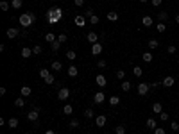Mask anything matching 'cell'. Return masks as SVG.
Instances as JSON below:
<instances>
[{"label": "cell", "mask_w": 179, "mask_h": 134, "mask_svg": "<svg viewBox=\"0 0 179 134\" xmlns=\"http://www.w3.org/2000/svg\"><path fill=\"white\" fill-rule=\"evenodd\" d=\"M61 16H63V11L59 7H52V9L47 11V20L50 23H57L59 20H61Z\"/></svg>", "instance_id": "cell-1"}, {"label": "cell", "mask_w": 179, "mask_h": 134, "mask_svg": "<svg viewBox=\"0 0 179 134\" xmlns=\"http://www.w3.org/2000/svg\"><path fill=\"white\" fill-rule=\"evenodd\" d=\"M34 23V20H32V15H31V11L29 13H23L22 16H20V25L23 27V29H27L29 25Z\"/></svg>", "instance_id": "cell-2"}, {"label": "cell", "mask_w": 179, "mask_h": 134, "mask_svg": "<svg viewBox=\"0 0 179 134\" xmlns=\"http://www.w3.org/2000/svg\"><path fill=\"white\" fill-rule=\"evenodd\" d=\"M149 90H150V86L147 82H138V95L140 97H145L149 93Z\"/></svg>", "instance_id": "cell-3"}, {"label": "cell", "mask_w": 179, "mask_h": 134, "mask_svg": "<svg viewBox=\"0 0 179 134\" xmlns=\"http://www.w3.org/2000/svg\"><path fill=\"white\" fill-rule=\"evenodd\" d=\"M68 97H70V90L68 88H61V90H59V93H57L59 100H68Z\"/></svg>", "instance_id": "cell-4"}, {"label": "cell", "mask_w": 179, "mask_h": 134, "mask_svg": "<svg viewBox=\"0 0 179 134\" xmlns=\"http://www.w3.org/2000/svg\"><path fill=\"white\" fill-rule=\"evenodd\" d=\"M27 118H29V122H36V120L39 118V109H38V107L27 113Z\"/></svg>", "instance_id": "cell-5"}, {"label": "cell", "mask_w": 179, "mask_h": 134, "mask_svg": "<svg viewBox=\"0 0 179 134\" xmlns=\"http://www.w3.org/2000/svg\"><path fill=\"white\" fill-rule=\"evenodd\" d=\"M176 84V80H174V77H165L163 80H161V86H165V88H172V86Z\"/></svg>", "instance_id": "cell-6"}, {"label": "cell", "mask_w": 179, "mask_h": 134, "mask_svg": "<svg viewBox=\"0 0 179 134\" xmlns=\"http://www.w3.org/2000/svg\"><path fill=\"white\" fill-rule=\"evenodd\" d=\"M104 100H106V95H104L102 91H97L95 97H93V102H95V104H102Z\"/></svg>", "instance_id": "cell-7"}, {"label": "cell", "mask_w": 179, "mask_h": 134, "mask_svg": "<svg viewBox=\"0 0 179 134\" xmlns=\"http://www.w3.org/2000/svg\"><path fill=\"white\" fill-rule=\"evenodd\" d=\"M91 54H93V56L102 54V45L100 43H93V45H91Z\"/></svg>", "instance_id": "cell-8"}, {"label": "cell", "mask_w": 179, "mask_h": 134, "mask_svg": "<svg viewBox=\"0 0 179 134\" xmlns=\"http://www.w3.org/2000/svg\"><path fill=\"white\" fill-rule=\"evenodd\" d=\"M86 39H88V41L93 45V43H98L97 39H98V36H97V32H88V36H86Z\"/></svg>", "instance_id": "cell-9"}, {"label": "cell", "mask_w": 179, "mask_h": 134, "mask_svg": "<svg viewBox=\"0 0 179 134\" xmlns=\"http://www.w3.org/2000/svg\"><path fill=\"white\" fill-rule=\"evenodd\" d=\"M152 111H154L156 115H161V113H163V105L160 102H154V104H152Z\"/></svg>", "instance_id": "cell-10"}, {"label": "cell", "mask_w": 179, "mask_h": 134, "mask_svg": "<svg viewBox=\"0 0 179 134\" xmlns=\"http://www.w3.org/2000/svg\"><path fill=\"white\" fill-rule=\"evenodd\" d=\"M74 22H75V25H77V27H84V25H86V18L79 15V16H75Z\"/></svg>", "instance_id": "cell-11"}, {"label": "cell", "mask_w": 179, "mask_h": 134, "mask_svg": "<svg viewBox=\"0 0 179 134\" xmlns=\"http://www.w3.org/2000/svg\"><path fill=\"white\" fill-rule=\"evenodd\" d=\"M106 18H108L109 22H116V20H118V13L116 11H109L108 15H106Z\"/></svg>", "instance_id": "cell-12"}, {"label": "cell", "mask_w": 179, "mask_h": 134, "mask_svg": "<svg viewBox=\"0 0 179 134\" xmlns=\"http://www.w3.org/2000/svg\"><path fill=\"white\" fill-rule=\"evenodd\" d=\"M32 56V48H27V46H23V48H22V57L23 59H29Z\"/></svg>", "instance_id": "cell-13"}, {"label": "cell", "mask_w": 179, "mask_h": 134, "mask_svg": "<svg viewBox=\"0 0 179 134\" xmlns=\"http://www.w3.org/2000/svg\"><path fill=\"white\" fill-rule=\"evenodd\" d=\"M95 82H97V86H100V88H104V86L108 84V82H106V77H104V75H97Z\"/></svg>", "instance_id": "cell-14"}, {"label": "cell", "mask_w": 179, "mask_h": 134, "mask_svg": "<svg viewBox=\"0 0 179 134\" xmlns=\"http://www.w3.org/2000/svg\"><path fill=\"white\" fill-rule=\"evenodd\" d=\"M158 20H160V22H167L168 20V13L167 11H160L158 13Z\"/></svg>", "instance_id": "cell-15"}, {"label": "cell", "mask_w": 179, "mask_h": 134, "mask_svg": "<svg viewBox=\"0 0 179 134\" xmlns=\"http://www.w3.org/2000/svg\"><path fill=\"white\" fill-rule=\"evenodd\" d=\"M152 23H154V22H152L150 16H143V18H142V25H143V27H150Z\"/></svg>", "instance_id": "cell-16"}, {"label": "cell", "mask_w": 179, "mask_h": 134, "mask_svg": "<svg viewBox=\"0 0 179 134\" xmlns=\"http://www.w3.org/2000/svg\"><path fill=\"white\" fill-rule=\"evenodd\" d=\"M152 57H154V56H152V52H143V54H142V59H143L145 63H150Z\"/></svg>", "instance_id": "cell-17"}, {"label": "cell", "mask_w": 179, "mask_h": 134, "mask_svg": "<svg viewBox=\"0 0 179 134\" xmlns=\"http://www.w3.org/2000/svg\"><path fill=\"white\" fill-rule=\"evenodd\" d=\"M77 73H79V70H77V66H68V75L70 77H77Z\"/></svg>", "instance_id": "cell-18"}, {"label": "cell", "mask_w": 179, "mask_h": 134, "mask_svg": "<svg viewBox=\"0 0 179 134\" xmlns=\"http://www.w3.org/2000/svg\"><path fill=\"white\" fill-rule=\"evenodd\" d=\"M23 5V0H11V7L13 9H20Z\"/></svg>", "instance_id": "cell-19"}, {"label": "cell", "mask_w": 179, "mask_h": 134, "mask_svg": "<svg viewBox=\"0 0 179 134\" xmlns=\"http://www.w3.org/2000/svg\"><path fill=\"white\" fill-rule=\"evenodd\" d=\"M7 125L11 127V129H16V127H18V118H15V116L9 118V120H7Z\"/></svg>", "instance_id": "cell-20"}, {"label": "cell", "mask_w": 179, "mask_h": 134, "mask_svg": "<svg viewBox=\"0 0 179 134\" xmlns=\"http://www.w3.org/2000/svg\"><path fill=\"white\" fill-rule=\"evenodd\" d=\"M18 36V29H15V27H11V29H7V38H16Z\"/></svg>", "instance_id": "cell-21"}, {"label": "cell", "mask_w": 179, "mask_h": 134, "mask_svg": "<svg viewBox=\"0 0 179 134\" xmlns=\"http://www.w3.org/2000/svg\"><path fill=\"white\" fill-rule=\"evenodd\" d=\"M106 125V116L104 115H98L97 116V127H104Z\"/></svg>", "instance_id": "cell-22"}, {"label": "cell", "mask_w": 179, "mask_h": 134, "mask_svg": "<svg viewBox=\"0 0 179 134\" xmlns=\"http://www.w3.org/2000/svg\"><path fill=\"white\" fill-rule=\"evenodd\" d=\"M20 93H22V97H29L31 93H32V90L29 88V86H23V88L20 90Z\"/></svg>", "instance_id": "cell-23"}, {"label": "cell", "mask_w": 179, "mask_h": 134, "mask_svg": "<svg viewBox=\"0 0 179 134\" xmlns=\"http://www.w3.org/2000/svg\"><path fill=\"white\" fill-rule=\"evenodd\" d=\"M63 113H65V115H66V116H70V115H72V113H74V107H72L70 104H66V105L63 107Z\"/></svg>", "instance_id": "cell-24"}, {"label": "cell", "mask_w": 179, "mask_h": 134, "mask_svg": "<svg viewBox=\"0 0 179 134\" xmlns=\"http://www.w3.org/2000/svg\"><path fill=\"white\" fill-rule=\"evenodd\" d=\"M158 46H160V41H158V39H149V48L150 50L158 48Z\"/></svg>", "instance_id": "cell-25"}, {"label": "cell", "mask_w": 179, "mask_h": 134, "mask_svg": "<svg viewBox=\"0 0 179 134\" xmlns=\"http://www.w3.org/2000/svg\"><path fill=\"white\" fill-rule=\"evenodd\" d=\"M147 127H149V129H152V131H154L156 127H158L156 120H154V118H149V120H147Z\"/></svg>", "instance_id": "cell-26"}, {"label": "cell", "mask_w": 179, "mask_h": 134, "mask_svg": "<svg viewBox=\"0 0 179 134\" xmlns=\"http://www.w3.org/2000/svg\"><path fill=\"white\" fill-rule=\"evenodd\" d=\"M156 31H158V32H165V31H167V23H165V22H160V23L156 25Z\"/></svg>", "instance_id": "cell-27"}, {"label": "cell", "mask_w": 179, "mask_h": 134, "mask_svg": "<svg viewBox=\"0 0 179 134\" xmlns=\"http://www.w3.org/2000/svg\"><path fill=\"white\" fill-rule=\"evenodd\" d=\"M52 70H54V72H61L63 70V64L59 63V61H54V63H52Z\"/></svg>", "instance_id": "cell-28"}, {"label": "cell", "mask_w": 179, "mask_h": 134, "mask_svg": "<svg viewBox=\"0 0 179 134\" xmlns=\"http://www.w3.org/2000/svg\"><path fill=\"white\" fill-rule=\"evenodd\" d=\"M49 75H50V70H47V68H43V70H39V77H41L43 80H45V79H47Z\"/></svg>", "instance_id": "cell-29"}, {"label": "cell", "mask_w": 179, "mask_h": 134, "mask_svg": "<svg viewBox=\"0 0 179 134\" xmlns=\"http://www.w3.org/2000/svg\"><path fill=\"white\" fill-rule=\"evenodd\" d=\"M59 46H61V43H59L57 39H56V41H52V43H50V48H52V52H57V50H59Z\"/></svg>", "instance_id": "cell-30"}, {"label": "cell", "mask_w": 179, "mask_h": 134, "mask_svg": "<svg viewBox=\"0 0 179 134\" xmlns=\"http://www.w3.org/2000/svg\"><path fill=\"white\" fill-rule=\"evenodd\" d=\"M15 105H16V107H23V105H25V100H23V97H18V98L15 100Z\"/></svg>", "instance_id": "cell-31"}, {"label": "cell", "mask_w": 179, "mask_h": 134, "mask_svg": "<svg viewBox=\"0 0 179 134\" xmlns=\"http://www.w3.org/2000/svg\"><path fill=\"white\" fill-rule=\"evenodd\" d=\"M132 73H134L136 77H142L143 75V70L140 68V66H134V68H132Z\"/></svg>", "instance_id": "cell-32"}, {"label": "cell", "mask_w": 179, "mask_h": 134, "mask_svg": "<svg viewBox=\"0 0 179 134\" xmlns=\"http://www.w3.org/2000/svg\"><path fill=\"white\" fill-rule=\"evenodd\" d=\"M109 104L111 105H118L120 104V97H109Z\"/></svg>", "instance_id": "cell-33"}, {"label": "cell", "mask_w": 179, "mask_h": 134, "mask_svg": "<svg viewBox=\"0 0 179 134\" xmlns=\"http://www.w3.org/2000/svg\"><path fill=\"white\" fill-rule=\"evenodd\" d=\"M66 57H68V59H70V61H74V59L77 57V54H75L74 50H68V52H66Z\"/></svg>", "instance_id": "cell-34"}, {"label": "cell", "mask_w": 179, "mask_h": 134, "mask_svg": "<svg viewBox=\"0 0 179 134\" xmlns=\"http://www.w3.org/2000/svg\"><path fill=\"white\" fill-rule=\"evenodd\" d=\"M115 132H116V134H125V127H124V125H116V127H115Z\"/></svg>", "instance_id": "cell-35"}, {"label": "cell", "mask_w": 179, "mask_h": 134, "mask_svg": "<svg viewBox=\"0 0 179 134\" xmlns=\"http://www.w3.org/2000/svg\"><path fill=\"white\" fill-rule=\"evenodd\" d=\"M122 90L124 91H129L131 90V82H129V80H124V82H122Z\"/></svg>", "instance_id": "cell-36"}, {"label": "cell", "mask_w": 179, "mask_h": 134, "mask_svg": "<svg viewBox=\"0 0 179 134\" xmlns=\"http://www.w3.org/2000/svg\"><path fill=\"white\" fill-rule=\"evenodd\" d=\"M45 39H47V41H49V43H52V41H56V39H57V38H56L54 34H52V32H49V34H47V36H45Z\"/></svg>", "instance_id": "cell-37"}, {"label": "cell", "mask_w": 179, "mask_h": 134, "mask_svg": "<svg viewBox=\"0 0 179 134\" xmlns=\"http://www.w3.org/2000/svg\"><path fill=\"white\" fill-rule=\"evenodd\" d=\"M0 9H2V11H7V9H9V2L2 0V2H0Z\"/></svg>", "instance_id": "cell-38"}, {"label": "cell", "mask_w": 179, "mask_h": 134, "mask_svg": "<svg viewBox=\"0 0 179 134\" xmlns=\"http://www.w3.org/2000/svg\"><path fill=\"white\" fill-rule=\"evenodd\" d=\"M84 116H86V118H93V116H95L93 109H86V111H84Z\"/></svg>", "instance_id": "cell-39"}, {"label": "cell", "mask_w": 179, "mask_h": 134, "mask_svg": "<svg viewBox=\"0 0 179 134\" xmlns=\"http://www.w3.org/2000/svg\"><path fill=\"white\" fill-rule=\"evenodd\" d=\"M54 82H56V80H54V75L50 73V75H49L47 79H45V84H54Z\"/></svg>", "instance_id": "cell-40"}, {"label": "cell", "mask_w": 179, "mask_h": 134, "mask_svg": "<svg viewBox=\"0 0 179 134\" xmlns=\"http://www.w3.org/2000/svg\"><path fill=\"white\" fill-rule=\"evenodd\" d=\"M160 120H161V122H168V113H161V115H160Z\"/></svg>", "instance_id": "cell-41"}, {"label": "cell", "mask_w": 179, "mask_h": 134, "mask_svg": "<svg viewBox=\"0 0 179 134\" xmlns=\"http://www.w3.org/2000/svg\"><path fill=\"white\" fill-rule=\"evenodd\" d=\"M66 39H68V38H66V34H65V32H63V34H59V36H57V41H59V43H65Z\"/></svg>", "instance_id": "cell-42"}, {"label": "cell", "mask_w": 179, "mask_h": 134, "mask_svg": "<svg viewBox=\"0 0 179 134\" xmlns=\"http://www.w3.org/2000/svg\"><path fill=\"white\" fill-rule=\"evenodd\" d=\"M116 77L120 79V80H124V79H125V72H124V70H118V72H116Z\"/></svg>", "instance_id": "cell-43"}, {"label": "cell", "mask_w": 179, "mask_h": 134, "mask_svg": "<svg viewBox=\"0 0 179 134\" xmlns=\"http://www.w3.org/2000/svg\"><path fill=\"white\" fill-rule=\"evenodd\" d=\"M32 54H38V56H39V54H41V46H39V45L32 46Z\"/></svg>", "instance_id": "cell-44"}, {"label": "cell", "mask_w": 179, "mask_h": 134, "mask_svg": "<svg viewBox=\"0 0 179 134\" xmlns=\"http://www.w3.org/2000/svg\"><path fill=\"white\" fill-rule=\"evenodd\" d=\"M84 16H88V18H91V16H93V9H91V7H88V9H86V11H84Z\"/></svg>", "instance_id": "cell-45"}, {"label": "cell", "mask_w": 179, "mask_h": 134, "mask_svg": "<svg viewBox=\"0 0 179 134\" xmlns=\"http://www.w3.org/2000/svg\"><path fill=\"white\" fill-rule=\"evenodd\" d=\"M149 86H150V90H156V88H160V86H161V82H156V80H154V82H149Z\"/></svg>", "instance_id": "cell-46"}, {"label": "cell", "mask_w": 179, "mask_h": 134, "mask_svg": "<svg viewBox=\"0 0 179 134\" xmlns=\"http://www.w3.org/2000/svg\"><path fill=\"white\" fill-rule=\"evenodd\" d=\"M150 4L154 5V7H160V5L163 4V0H150Z\"/></svg>", "instance_id": "cell-47"}, {"label": "cell", "mask_w": 179, "mask_h": 134, "mask_svg": "<svg viewBox=\"0 0 179 134\" xmlns=\"http://www.w3.org/2000/svg\"><path fill=\"white\" fill-rule=\"evenodd\" d=\"M170 129L172 131H179V123L177 122H170Z\"/></svg>", "instance_id": "cell-48"}, {"label": "cell", "mask_w": 179, "mask_h": 134, "mask_svg": "<svg viewBox=\"0 0 179 134\" xmlns=\"http://www.w3.org/2000/svg\"><path fill=\"white\" fill-rule=\"evenodd\" d=\"M90 23H93V25H97V23H98V16H97V15H93V16H91V18H90Z\"/></svg>", "instance_id": "cell-49"}, {"label": "cell", "mask_w": 179, "mask_h": 134, "mask_svg": "<svg viewBox=\"0 0 179 134\" xmlns=\"http://www.w3.org/2000/svg\"><path fill=\"white\" fill-rule=\"evenodd\" d=\"M77 127H79V122L77 120H72L70 122V129H77Z\"/></svg>", "instance_id": "cell-50"}, {"label": "cell", "mask_w": 179, "mask_h": 134, "mask_svg": "<svg viewBox=\"0 0 179 134\" xmlns=\"http://www.w3.org/2000/svg\"><path fill=\"white\" fill-rule=\"evenodd\" d=\"M167 50H168V54H176L177 48H176V45H168V48H167Z\"/></svg>", "instance_id": "cell-51"}, {"label": "cell", "mask_w": 179, "mask_h": 134, "mask_svg": "<svg viewBox=\"0 0 179 134\" xmlns=\"http://www.w3.org/2000/svg\"><path fill=\"white\" fill-rule=\"evenodd\" d=\"M154 134H165V129H163V127H156V129H154Z\"/></svg>", "instance_id": "cell-52"}, {"label": "cell", "mask_w": 179, "mask_h": 134, "mask_svg": "<svg viewBox=\"0 0 179 134\" xmlns=\"http://www.w3.org/2000/svg\"><path fill=\"white\" fill-rule=\"evenodd\" d=\"M97 66H98V68H106V61H104V59H100V61L97 63Z\"/></svg>", "instance_id": "cell-53"}, {"label": "cell", "mask_w": 179, "mask_h": 134, "mask_svg": "<svg viewBox=\"0 0 179 134\" xmlns=\"http://www.w3.org/2000/svg\"><path fill=\"white\" fill-rule=\"evenodd\" d=\"M84 2H86V0H74V4L79 5V7H81V5H84Z\"/></svg>", "instance_id": "cell-54"}, {"label": "cell", "mask_w": 179, "mask_h": 134, "mask_svg": "<svg viewBox=\"0 0 179 134\" xmlns=\"http://www.w3.org/2000/svg\"><path fill=\"white\" fill-rule=\"evenodd\" d=\"M5 91H7V90H5V88H4V86H2V88H0V95H2V97H4V95H5Z\"/></svg>", "instance_id": "cell-55"}, {"label": "cell", "mask_w": 179, "mask_h": 134, "mask_svg": "<svg viewBox=\"0 0 179 134\" xmlns=\"http://www.w3.org/2000/svg\"><path fill=\"white\" fill-rule=\"evenodd\" d=\"M176 23L179 25V13H177V15H176Z\"/></svg>", "instance_id": "cell-56"}, {"label": "cell", "mask_w": 179, "mask_h": 134, "mask_svg": "<svg viewBox=\"0 0 179 134\" xmlns=\"http://www.w3.org/2000/svg\"><path fill=\"white\" fill-rule=\"evenodd\" d=\"M45 134H56L54 131H47V132H45Z\"/></svg>", "instance_id": "cell-57"}, {"label": "cell", "mask_w": 179, "mask_h": 134, "mask_svg": "<svg viewBox=\"0 0 179 134\" xmlns=\"http://www.w3.org/2000/svg\"><path fill=\"white\" fill-rule=\"evenodd\" d=\"M140 2H142V4H145V2H149V0H140Z\"/></svg>", "instance_id": "cell-58"}, {"label": "cell", "mask_w": 179, "mask_h": 134, "mask_svg": "<svg viewBox=\"0 0 179 134\" xmlns=\"http://www.w3.org/2000/svg\"><path fill=\"white\" fill-rule=\"evenodd\" d=\"M25 134H32V132H25Z\"/></svg>", "instance_id": "cell-59"}, {"label": "cell", "mask_w": 179, "mask_h": 134, "mask_svg": "<svg viewBox=\"0 0 179 134\" xmlns=\"http://www.w3.org/2000/svg\"><path fill=\"white\" fill-rule=\"evenodd\" d=\"M106 2H111V0H106Z\"/></svg>", "instance_id": "cell-60"}, {"label": "cell", "mask_w": 179, "mask_h": 134, "mask_svg": "<svg viewBox=\"0 0 179 134\" xmlns=\"http://www.w3.org/2000/svg\"><path fill=\"white\" fill-rule=\"evenodd\" d=\"M2 134H4V132H2Z\"/></svg>", "instance_id": "cell-61"}]
</instances>
